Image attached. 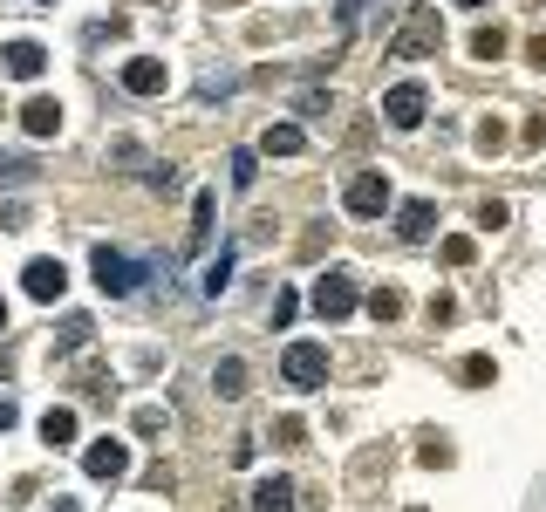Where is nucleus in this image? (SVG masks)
I'll use <instances>...</instances> for the list:
<instances>
[{
  "label": "nucleus",
  "instance_id": "11",
  "mask_svg": "<svg viewBox=\"0 0 546 512\" xmlns=\"http://www.w3.org/2000/svg\"><path fill=\"white\" fill-rule=\"evenodd\" d=\"M164 76H171V69H164L157 55H137V62H123V89H130V96H157V89H164Z\"/></svg>",
  "mask_w": 546,
  "mask_h": 512
},
{
  "label": "nucleus",
  "instance_id": "34",
  "mask_svg": "<svg viewBox=\"0 0 546 512\" xmlns=\"http://www.w3.org/2000/svg\"><path fill=\"white\" fill-rule=\"evenodd\" d=\"M458 7H485V0H458Z\"/></svg>",
  "mask_w": 546,
  "mask_h": 512
},
{
  "label": "nucleus",
  "instance_id": "23",
  "mask_svg": "<svg viewBox=\"0 0 546 512\" xmlns=\"http://www.w3.org/2000/svg\"><path fill=\"white\" fill-rule=\"evenodd\" d=\"M226 280H233V253H219V260L205 267V294H226Z\"/></svg>",
  "mask_w": 546,
  "mask_h": 512
},
{
  "label": "nucleus",
  "instance_id": "25",
  "mask_svg": "<svg viewBox=\"0 0 546 512\" xmlns=\"http://www.w3.org/2000/svg\"><path fill=\"white\" fill-rule=\"evenodd\" d=\"M478 226H485V233H499V226H506V205H499V198H485V205H478Z\"/></svg>",
  "mask_w": 546,
  "mask_h": 512
},
{
  "label": "nucleus",
  "instance_id": "31",
  "mask_svg": "<svg viewBox=\"0 0 546 512\" xmlns=\"http://www.w3.org/2000/svg\"><path fill=\"white\" fill-rule=\"evenodd\" d=\"M14 424H21V410H14V403L0 396V431H14Z\"/></svg>",
  "mask_w": 546,
  "mask_h": 512
},
{
  "label": "nucleus",
  "instance_id": "27",
  "mask_svg": "<svg viewBox=\"0 0 546 512\" xmlns=\"http://www.w3.org/2000/svg\"><path fill=\"white\" fill-rule=\"evenodd\" d=\"M301 315V301H294V294H287V287H280V301H273V328H287V321Z\"/></svg>",
  "mask_w": 546,
  "mask_h": 512
},
{
  "label": "nucleus",
  "instance_id": "32",
  "mask_svg": "<svg viewBox=\"0 0 546 512\" xmlns=\"http://www.w3.org/2000/svg\"><path fill=\"white\" fill-rule=\"evenodd\" d=\"M355 14H362V0H342V7H335V21H355Z\"/></svg>",
  "mask_w": 546,
  "mask_h": 512
},
{
  "label": "nucleus",
  "instance_id": "37",
  "mask_svg": "<svg viewBox=\"0 0 546 512\" xmlns=\"http://www.w3.org/2000/svg\"><path fill=\"white\" fill-rule=\"evenodd\" d=\"M226 7H233V0H226Z\"/></svg>",
  "mask_w": 546,
  "mask_h": 512
},
{
  "label": "nucleus",
  "instance_id": "29",
  "mask_svg": "<svg viewBox=\"0 0 546 512\" xmlns=\"http://www.w3.org/2000/svg\"><path fill=\"white\" fill-rule=\"evenodd\" d=\"M519 144H526V151H540V144H546V117L526 123V130H519Z\"/></svg>",
  "mask_w": 546,
  "mask_h": 512
},
{
  "label": "nucleus",
  "instance_id": "33",
  "mask_svg": "<svg viewBox=\"0 0 546 512\" xmlns=\"http://www.w3.org/2000/svg\"><path fill=\"white\" fill-rule=\"evenodd\" d=\"M48 512H82V506H76V499H55V506H48Z\"/></svg>",
  "mask_w": 546,
  "mask_h": 512
},
{
  "label": "nucleus",
  "instance_id": "14",
  "mask_svg": "<svg viewBox=\"0 0 546 512\" xmlns=\"http://www.w3.org/2000/svg\"><path fill=\"white\" fill-rule=\"evenodd\" d=\"M253 512H294V485L287 478H260L253 485Z\"/></svg>",
  "mask_w": 546,
  "mask_h": 512
},
{
  "label": "nucleus",
  "instance_id": "26",
  "mask_svg": "<svg viewBox=\"0 0 546 512\" xmlns=\"http://www.w3.org/2000/svg\"><path fill=\"white\" fill-rule=\"evenodd\" d=\"M192 233H198V239L212 233V192H198V205H192Z\"/></svg>",
  "mask_w": 546,
  "mask_h": 512
},
{
  "label": "nucleus",
  "instance_id": "30",
  "mask_svg": "<svg viewBox=\"0 0 546 512\" xmlns=\"http://www.w3.org/2000/svg\"><path fill=\"white\" fill-rule=\"evenodd\" d=\"M526 62H533V69H546V35H533V41H526Z\"/></svg>",
  "mask_w": 546,
  "mask_h": 512
},
{
  "label": "nucleus",
  "instance_id": "28",
  "mask_svg": "<svg viewBox=\"0 0 546 512\" xmlns=\"http://www.w3.org/2000/svg\"><path fill=\"white\" fill-rule=\"evenodd\" d=\"M424 465H451V444L444 437H424Z\"/></svg>",
  "mask_w": 546,
  "mask_h": 512
},
{
  "label": "nucleus",
  "instance_id": "38",
  "mask_svg": "<svg viewBox=\"0 0 546 512\" xmlns=\"http://www.w3.org/2000/svg\"><path fill=\"white\" fill-rule=\"evenodd\" d=\"M41 7H48V0H41Z\"/></svg>",
  "mask_w": 546,
  "mask_h": 512
},
{
  "label": "nucleus",
  "instance_id": "1",
  "mask_svg": "<svg viewBox=\"0 0 546 512\" xmlns=\"http://www.w3.org/2000/svg\"><path fill=\"white\" fill-rule=\"evenodd\" d=\"M390 205H396V192H390L383 171H355L349 185H342V212H349V219H383Z\"/></svg>",
  "mask_w": 546,
  "mask_h": 512
},
{
  "label": "nucleus",
  "instance_id": "13",
  "mask_svg": "<svg viewBox=\"0 0 546 512\" xmlns=\"http://www.w3.org/2000/svg\"><path fill=\"white\" fill-rule=\"evenodd\" d=\"M260 151H267V158H301L308 137H301V123H267V130H260Z\"/></svg>",
  "mask_w": 546,
  "mask_h": 512
},
{
  "label": "nucleus",
  "instance_id": "24",
  "mask_svg": "<svg viewBox=\"0 0 546 512\" xmlns=\"http://www.w3.org/2000/svg\"><path fill=\"white\" fill-rule=\"evenodd\" d=\"M226 171H233L239 192H246V185H253V171H260V158H253V151H233V164H226Z\"/></svg>",
  "mask_w": 546,
  "mask_h": 512
},
{
  "label": "nucleus",
  "instance_id": "12",
  "mask_svg": "<svg viewBox=\"0 0 546 512\" xmlns=\"http://www.w3.org/2000/svg\"><path fill=\"white\" fill-rule=\"evenodd\" d=\"M21 130H28V137H55V130H62V103H55V96H28V103H21Z\"/></svg>",
  "mask_w": 546,
  "mask_h": 512
},
{
  "label": "nucleus",
  "instance_id": "17",
  "mask_svg": "<svg viewBox=\"0 0 546 512\" xmlns=\"http://www.w3.org/2000/svg\"><path fill=\"white\" fill-rule=\"evenodd\" d=\"M89 335H96V321H89V315H69L62 328H55V349H82Z\"/></svg>",
  "mask_w": 546,
  "mask_h": 512
},
{
  "label": "nucleus",
  "instance_id": "22",
  "mask_svg": "<svg viewBox=\"0 0 546 512\" xmlns=\"http://www.w3.org/2000/svg\"><path fill=\"white\" fill-rule=\"evenodd\" d=\"M478 260V239H444V267H471Z\"/></svg>",
  "mask_w": 546,
  "mask_h": 512
},
{
  "label": "nucleus",
  "instance_id": "4",
  "mask_svg": "<svg viewBox=\"0 0 546 512\" xmlns=\"http://www.w3.org/2000/svg\"><path fill=\"white\" fill-rule=\"evenodd\" d=\"M82 472L89 478H130V444L123 437H96V444H82Z\"/></svg>",
  "mask_w": 546,
  "mask_h": 512
},
{
  "label": "nucleus",
  "instance_id": "7",
  "mask_svg": "<svg viewBox=\"0 0 546 512\" xmlns=\"http://www.w3.org/2000/svg\"><path fill=\"white\" fill-rule=\"evenodd\" d=\"M21 294L62 301V294H69V267H62V260H28V267H21Z\"/></svg>",
  "mask_w": 546,
  "mask_h": 512
},
{
  "label": "nucleus",
  "instance_id": "18",
  "mask_svg": "<svg viewBox=\"0 0 546 512\" xmlns=\"http://www.w3.org/2000/svg\"><path fill=\"white\" fill-rule=\"evenodd\" d=\"M506 144H512V137H506V123H499V117H485V123H478V158H499Z\"/></svg>",
  "mask_w": 546,
  "mask_h": 512
},
{
  "label": "nucleus",
  "instance_id": "3",
  "mask_svg": "<svg viewBox=\"0 0 546 512\" xmlns=\"http://www.w3.org/2000/svg\"><path fill=\"white\" fill-rule=\"evenodd\" d=\"M280 376H287L294 390H321V383H328V349H314V342H294V349L280 355Z\"/></svg>",
  "mask_w": 546,
  "mask_h": 512
},
{
  "label": "nucleus",
  "instance_id": "8",
  "mask_svg": "<svg viewBox=\"0 0 546 512\" xmlns=\"http://www.w3.org/2000/svg\"><path fill=\"white\" fill-rule=\"evenodd\" d=\"M41 69H48V48H41V41H7V48H0V76L35 82Z\"/></svg>",
  "mask_w": 546,
  "mask_h": 512
},
{
  "label": "nucleus",
  "instance_id": "19",
  "mask_svg": "<svg viewBox=\"0 0 546 512\" xmlns=\"http://www.w3.org/2000/svg\"><path fill=\"white\" fill-rule=\"evenodd\" d=\"M492 376H499V369H492V355H465V362H458V383H471V390H485Z\"/></svg>",
  "mask_w": 546,
  "mask_h": 512
},
{
  "label": "nucleus",
  "instance_id": "21",
  "mask_svg": "<svg viewBox=\"0 0 546 512\" xmlns=\"http://www.w3.org/2000/svg\"><path fill=\"white\" fill-rule=\"evenodd\" d=\"M369 315H376V321H396V315H403V294H396V287H376V294H369Z\"/></svg>",
  "mask_w": 546,
  "mask_h": 512
},
{
  "label": "nucleus",
  "instance_id": "16",
  "mask_svg": "<svg viewBox=\"0 0 546 512\" xmlns=\"http://www.w3.org/2000/svg\"><path fill=\"white\" fill-rule=\"evenodd\" d=\"M506 48H512L506 28H478V35H471V55H478V62H499Z\"/></svg>",
  "mask_w": 546,
  "mask_h": 512
},
{
  "label": "nucleus",
  "instance_id": "36",
  "mask_svg": "<svg viewBox=\"0 0 546 512\" xmlns=\"http://www.w3.org/2000/svg\"><path fill=\"white\" fill-rule=\"evenodd\" d=\"M0 328H7V308H0Z\"/></svg>",
  "mask_w": 546,
  "mask_h": 512
},
{
  "label": "nucleus",
  "instance_id": "15",
  "mask_svg": "<svg viewBox=\"0 0 546 512\" xmlns=\"http://www.w3.org/2000/svg\"><path fill=\"white\" fill-rule=\"evenodd\" d=\"M41 444H76V410H69V403L41 417Z\"/></svg>",
  "mask_w": 546,
  "mask_h": 512
},
{
  "label": "nucleus",
  "instance_id": "5",
  "mask_svg": "<svg viewBox=\"0 0 546 512\" xmlns=\"http://www.w3.org/2000/svg\"><path fill=\"white\" fill-rule=\"evenodd\" d=\"M424 110H430L424 82H396L390 96H383V123H390V130H417V123H424Z\"/></svg>",
  "mask_w": 546,
  "mask_h": 512
},
{
  "label": "nucleus",
  "instance_id": "10",
  "mask_svg": "<svg viewBox=\"0 0 546 512\" xmlns=\"http://www.w3.org/2000/svg\"><path fill=\"white\" fill-rule=\"evenodd\" d=\"M430 226H437V205L430 198H403L396 205V239H430Z\"/></svg>",
  "mask_w": 546,
  "mask_h": 512
},
{
  "label": "nucleus",
  "instance_id": "6",
  "mask_svg": "<svg viewBox=\"0 0 546 512\" xmlns=\"http://www.w3.org/2000/svg\"><path fill=\"white\" fill-rule=\"evenodd\" d=\"M314 315L321 321H349L355 315V280L349 274H321L314 280Z\"/></svg>",
  "mask_w": 546,
  "mask_h": 512
},
{
  "label": "nucleus",
  "instance_id": "2",
  "mask_svg": "<svg viewBox=\"0 0 546 512\" xmlns=\"http://www.w3.org/2000/svg\"><path fill=\"white\" fill-rule=\"evenodd\" d=\"M89 274H96V287H103V294H137V260H130V253H117V246H96V253H89Z\"/></svg>",
  "mask_w": 546,
  "mask_h": 512
},
{
  "label": "nucleus",
  "instance_id": "9",
  "mask_svg": "<svg viewBox=\"0 0 546 512\" xmlns=\"http://www.w3.org/2000/svg\"><path fill=\"white\" fill-rule=\"evenodd\" d=\"M437 41H444V21H437V14L424 7V14H410V28H403L390 48H396V55H430Z\"/></svg>",
  "mask_w": 546,
  "mask_h": 512
},
{
  "label": "nucleus",
  "instance_id": "35",
  "mask_svg": "<svg viewBox=\"0 0 546 512\" xmlns=\"http://www.w3.org/2000/svg\"><path fill=\"white\" fill-rule=\"evenodd\" d=\"M0 376H7V355H0Z\"/></svg>",
  "mask_w": 546,
  "mask_h": 512
},
{
  "label": "nucleus",
  "instance_id": "20",
  "mask_svg": "<svg viewBox=\"0 0 546 512\" xmlns=\"http://www.w3.org/2000/svg\"><path fill=\"white\" fill-rule=\"evenodd\" d=\"M212 390L239 396V390H246V362H219V369H212Z\"/></svg>",
  "mask_w": 546,
  "mask_h": 512
}]
</instances>
